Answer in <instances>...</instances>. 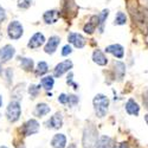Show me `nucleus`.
<instances>
[{"mask_svg":"<svg viewBox=\"0 0 148 148\" xmlns=\"http://www.w3.org/2000/svg\"><path fill=\"white\" fill-rule=\"evenodd\" d=\"M97 141H98L97 129L95 128L92 123H88L83 132V140H82L83 147L84 148H94V147H96Z\"/></svg>","mask_w":148,"mask_h":148,"instance_id":"nucleus-1","label":"nucleus"},{"mask_svg":"<svg viewBox=\"0 0 148 148\" xmlns=\"http://www.w3.org/2000/svg\"><path fill=\"white\" fill-rule=\"evenodd\" d=\"M94 108H95V113L98 117H104L107 114V110L109 107V100L108 97L102 95V94H98L95 96L94 98Z\"/></svg>","mask_w":148,"mask_h":148,"instance_id":"nucleus-2","label":"nucleus"},{"mask_svg":"<svg viewBox=\"0 0 148 148\" xmlns=\"http://www.w3.org/2000/svg\"><path fill=\"white\" fill-rule=\"evenodd\" d=\"M21 114V109H20V104L18 101H12L10 102L7 109H6V116L10 122H16L19 120Z\"/></svg>","mask_w":148,"mask_h":148,"instance_id":"nucleus-3","label":"nucleus"},{"mask_svg":"<svg viewBox=\"0 0 148 148\" xmlns=\"http://www.w3.org/2000/svg\"><path fill=\"white\" fill-rule=\"evenodd\" d=\"M7 33H8V37L11 39H19L20 37L23 36V26L17 20H13L10 23V25L7 27Z\"/></svg>","mask_w":148,"mask_h":148,"instance_id":"nucleus-4","label":"nucleus"},{"mask_svg":"<svg viewBox=\"0 0 148 148\" xmlns=\"http://www.w3.org/2000/svg\"><path fill=\"white\" fill-rule=\"evenodd\" d=\"M71 68H72V62L71 60L66 59L64 62H62V63H59V64L56 65V68L53 70V76L55 77H60L63 73L68 72Z\"/></svg>","mask_w":148,"mask_h":148,"instance_id":"nucleus-5","label":"nucleus"},{"mask_svg":"<svg viewBox=\"0 0 148 148\" xmlns=\"http://www.w3.org/2000/svg\"><path fill=\"white\" fill-rule=\"evenodd\" d=\"M14 53H16V50L13 46L5 45L4 47L0 49V62H1V63H6V62H8L14 56Z\"/></svg>","mask_w":148,"mask_h":148,"instance_id":"nucleus-6","label":"nucleus"},{"mask_svg":"<svg viewBox=\"0 0 148 148\" xmlns=\"http://www.w3.org/2000/svg\"><path fill=\"white\" fill-rule=\"evenodd\" d=\"M44 43H45V37H44V34L40 33V32H37V33H34V34L31 37V39H30L27 46H29L30 49H38V47H40Z\"/></svg>","mask_w":148,"mask_h":148,"instance_id":"nucleus-7","label":"nucleus"},{"mask_svg":"<svg viewBox=\"0 0 148 148\" xmlns=\"http://www.w3.org/2000/svg\"><path fill=\"white\" fill-rule=\"evenodd\" d=\"M59 43H60L59 37H56V36L50 37V39H49V42H47V44L45 45V49H44L45 52L49 53V55L55 53L56 50H57V47H58V45H59Z\"/></svg>","mask_w":148,"mask_h":148,"instance_id":"nucleus-8","label":"nucleus"},{"mask_svg":"<svg viewBox=\"0 0 148 148\" xmlns=\"http://www.w3.org/2000/svg\"><path fill=\"white\" fill-rule=\"evenodd\" d=\"M68 40H69V43L73 44V45H75L76 47H78V49H82L85 45L84 37L81 36L79 33H70L69 37H68Z\"/></svg>","mask_w":148,"mask_h":148,"instance_id":"nucleus-9","label":"nucleus"},{"mask_svg":"<svg viewBox=\"0 0 148 148\" xmlns=\"http://www.w3.org/2000/svg\"><path fill=\"white\" fill-rule=\"evenodd\" d=\"M39 130V123L37 122L36 120H30L25 123L24 126V132H25V135H33L36 133H38Z\"/></svg>","mask_w":148,"mask_h":148,"instance_id":"nucleus-10","label":"nucleus"},{"mask_svg":"<svg viewBox=\"0 0 148 148\" xmlns=\"http://www.w3.org/2000/svg\"><path fill=\"white\" fill-rule=\"evenodd\" d=\"M106 51L108 53H112L113 56H115L116 58H122L123 55H125V50L120 44H113L106 47Z\"/></svg>","mask_w":148,"mask_h":148,"instance_id":"nucleus-11","label":"nucleus"},{"mask_svg":"<svg viewBox=\"0 0 148 148\" xmlns=\"http://www.w3.org/2000/svg\"><path fill=\"white\" fill-rule=\"evenodd\" d=\"M65 145H66V138L63 134H56L51 141V146L53 148H65Z\"/></svg>","mask_w":148,"mask_h":148,"instance_id":"nucleus-12","label":"nucleus"},{"mask_svg":"<svg viewBox=\"0 0 148 148\" xmlns=\"http://www.w3.org/2000/svg\"><path fill=\"white\" fill-rule=\"evenodd\" d=\"M47 127L50 128H53V129H59L62 127V125H63V120H62V115L60 113H56L50 120H49L47 122Z\"/></svg>","mask_w":148,"mask_h":148,"instance_id":"nucleus-13","label":"nucleus"},{"mask_svg":"<svg viewBox=\"0 0 148 148\" xmlns=\"http://www.w3.org/2000/svg\"><path fill=\"white\" fill-rule=\"evenodd\" d=\"M92 60L95 62L97 65H101V66H104V65H107V63H108L107 57H106L104 53H103L102 51H100V50L94 51V53H92Z\"/></svg>","mask_w":148,"mask_h":148,"instance_id":"nucleus-14","label":"nucleus"},{"mask_svg":"<svg viewBox=\"0 0 148 148\" xmlns=\"http://www.w3.org/2000/svg\"><path fill=\"white\" fill-rule=\"evenodd\" d=\"M126 112L129 114V115H135L136 116L139 113H140V107L139 104L135 102L134 100H128V102L126 103Z\"/></svg>","mask_w":148,"mask_h":148,"instance_id":"nucleus-15","label":"nucleus"},{"mask_svg":"<svg viewBox=\"0 0 148 148\" xmlns=\"http://www.w3.org/2000/svg\"><path fill=\"white\" fill-rule=\"evenodd\" d=\"M43 18H44V21L46 24H53L58 19V12L55 11V10L47 11V12H45V13H44V17Z\"/></svg>","mask_w":148,"mask_h":148,"instance_id":"nucleus-16","label":"nucleus"},{"mask_svg":"<svg viewBox=\"0 0 148 148\" xmlns=\"http://www.w3.org/2000/svg\"><path fill=\"white\" fill-rule=\"evenodd\" d=\"M115 73H116V76H117V79L121 81L123 78V76H125V73H126V65L122 63V62H115Z\"/></svg>","mask_w":148,"mask_h":148,"instance_id":"nucleus-17","label":"nucleus"},{"mask_svg":"<svg viewBox=\"0 0 148 148\" xmlns=\"http://www.w3.org/2000/svg\"><path fill=\"white\" fill-rule=\"evenodd\" d=\"M96 148H112V139L107 136V135H103V136L98 139Z\"/></svg>","mask_w":148,"mask_h":148,"instance_id":"nucleus-18","label":"nucleus"},{"mask_svg":"<svg viewBox=\"0 0 148 148\" xmlns=\"http://www.w3.org/2000/svg\"><path fill=\"white\" fill-rule=\"evenodd\" d=\"M36 115L37 116H44L46 114L50 113V107H49L46 103H39L36 107Z\"/></svg>","mask_w":148,"mask_h":148,"instance_id":"nucleus-19","label":"nucleus"},{"mask_svg":"<svg viewBox=\"0 0 148 148\" xmlns=\"http://www.w3.org/2000/svg\"><path fill=\"white\" fill-rule=\"evenodd\" d=\"M40 84H42V87H43L45 90H51V89L53 88V84H55L53 77H51V76H46V77L42 78Z\"/></svg>","mask_w":148,"mask_h":148,"instance_id":"nucleus-20","label":"nucleus"},{"mask_svg":"<svg viewBox=\"0 0 148 148\" xmlns=\"http://www.w3.org/2000/svg\"><path fill=\"white\" fill-rule=\"evenodd\" d=\"M95 19H96V17H92L91 20L87 24V25L84 26V32H85V33L91 34V33L95 31V29H96V26H97V24H98V20H97V21H94Z\"/></svg>","mask_w":148,"mask_h":148,"instance_id":"nucleus-21","label":"nucleus"},{"mask_svg":"<svg viewBox=\"0 0 148 148\" xmlns=\"http://www.w3.org/2000/svg\"><path fill=\"white\" fill-rule=\"evenodd\" d=\"M47 70H49V66L45 62H39L36 69V73H37V76H43L44 73L47 72Z\"/></svg>","mask_w":148,"mask_h":148,"instance_id":"nucleus-22","label":"nucleus"},{"mask_svg":"<svg viewBox=\"0 0 148 148\" xmlns=\"http://www.w3.org/2000/svg\"><path fill=\"white\" fill-rule=\"evenodd\" d=\"M20 64L26 71H31L33 69V60L30 58H20Z\"/></svg>","mask_w":148,"mask_h":148,"instance_id":"nucleus-23","label":"nucleus"},{"mask_svg":"<svg viewBox=\"0 0 148 148\" xmlns=\"http://www.w3.org/2000/svg\"><path fill=\"white\" fill-rule=\"evenodd\" d=\"M126 21H127L126 14L123 13V12H117L116 17H115V24L116 25H123V24H126Z\"/></svg>","mask_w":148,"mask_h":148,"instance_id":"nucleus-24","label":"nucleus"},{"mask_svg":"<svg viewBox=\"0 0 148 148\" xmlns=\"http://www.w3.org/2000/svg\"><path fill=\"white\" fill-rule=\"evenodd\" d=\"M109 16V11L108 10H104L102 13H101V16L98 17V24H100V32H102L103 31V25H104V21H106V19H107V17Z\"/></svg>","mask_w":148,"mask_h":148,"instance_id":"nucleus-25","label":"nucleus"},{"mask_svg":"<svg viewBox=\"0 0 148 148\" xmlns=\"http://www.w3.org/2000/svg\"><path fill=\"white\" fill-rule=\"evenodd\" d=\"M68 103L69 106L73 107V106H76L78 103V97L75 96V95H68Z\"/></svg>","mask_w":148,"mask_h":148,"instance_id":"nucleus-26","label":"nucleus"},{"mask_svg":"<svg viewBox=\"0 0 148 148\" xmlns=\"http://www.w3.org/2000/svg\"><path fill=\"white\" fill-rule=\"evenodd\" d=\"M31 5V0H18V7L19 8H29Z\"/></svg>","mask_w":148,"mask_h":148,"instance_id":"nucleus-27","label":"nucleus"},{"mask_svg":"<svg viewBox=\"0 0 148 148\" xmlns=\"http://www.w3.org/2000/svg\"><path fill=\"white\" fill-rule=\"evenodd\" d=\"M39 88H40V85H39V87H37V85H31L30 89H29L30 95L32 97H36L37 95H38V92H39Z\"/></svg>","mask_w":148,"mask_h":148,"instance_id":"nucleus-28","label":"nucleus"},{"mask_svg":"<svg viewBox=\"0 0 148 148\" xmlns=\"http://www.w3.org/2000/svg\"><path fill=\"white\" fill-rule=\"evenodd\" d=\"M58 102L62 103V104H66V103H68V95L60 94L59 97H58Z\"/></svg>","mask_w":148,"mask_h":148,"instance_id":"nucleus-29","label":"nucleus"},{"mask_svg":"<svg viewBox=\"0 0 148 148\" xmlns=\"http://www.w3.org/2000/svg\"><path fill=\"white\" fill-rule=\"evenodd\" d=\"M71 52H72L71 46H70V45H65V46L63 47V51H62V55H63V56H68V55H70Z\"/></svg>","mask_w":148,"mask_h":148,"instance_id":"nucleus-30","label":"nucleus"},{"mask_svg":"<svg viewBox=\"0 0 148 148\" xmlns=\"http://www.w3.org/2000/svg\"><path fill=\"white\" fill-rule=\"evenodd\" d=\"M5 18H6V13H5V10L0 6V23L1 21H4L5 20Z\"/></svg>","mask_w":148,"mask_h":148,"instance_id":"nucleus-31","label":"nucleus"},{"mask_svg":"<svg viewBox=\"0 0 148 148\" xmlns=\"http://www.w3.org/2000/svg\"><path fill=\"white\" fill-rule=\"evenodd\" d=\"M143 104H145L146 109L148 110V96H145V97H143Z\"/></svg>","mask_w":148,"mask_h":148,"instance_id":"nucleus-32","label":"nucleus"},{"mask_svg":"<svg viewBox=\"0 0 148 148\" xmlns=\"http://www.w3.org/2000/svg\"><path fill=\"white\" fill-rule=\"evenodd\" d=\"M115 148H128V145L126 143V142H122V143H120L117 147H115Z\"/></svg>","mask_w":148,"mask_h":148,"instance_id":"nucleus-33","label":"nucleus"},{"mask_svg":"<svg viewBox=\"0 0 148 148\" xmlns=\"http://www.w3.org/2000/svg\"><path fill=\"white\" fill-rule=\"evenodd\" d=\"M68 148H76V145H73V143H71V145H69V147Z\"/></svg>","mask_w":148,"mask_h":148,"instance_id":"nucleus-34","label":"nucleus"},{"mask_svg":"<svg viewBox=\"0 0 148 148\" xmlns=\"http://www.w3.org/2000/svg\"><path fill=\"white\" fill-rule=\"evenodd\" d=\"M145 121H146V123L148 125V114H147V115H145Z\"/></svg>","mask_w":148,"mask_h":148,"instance_id":"nucleus-35","label":"nucleus"},{"mask_svg":"<svg viewBox=\"0 0 148 148\" xmlns=\"http://www.w3.org/2000/svg\"><path fill=\"white\" fill-rule=\"evenodd\" d=\"M1 104H3V98H1V96H0V107H1Z\"/></svg>","mask_w":148,"mask_h":148,"instance_id":"nucleus-36","label":"nucleus"},{"mask_svg":"<svg viewBox=\"0 0 148 148\" xmlns=\"http://www.w3.org/2000/svg\"><path fill=\"white\" fill-rule=\"evenodd\" d=\"M1 71H3V69H1V65H0V73H1Z\"/></svg>","mask_w":148,"mask_h":148,"instance_id":"nucleus-37","label":"nucleus"},{"mask_svg":"<svg viewBox=\"0 0 148 148\" xmlns=\"http://www.w3.org/2000/svg\"><path fill=\"white\" fill-rule=\"evenodd\" d=\"M0 148H7L6 146H1V147H0Z\"/></svg>","mask_w":148,"mask_h":148,"instance_id":"nucleus-38","label":"nucleus"},{"mask_svg":"<svg viewBox=\"0 0 148 148\" xmlns=\"http://www.w3.org/2000/svg\"><path fill=\"white\" fill-rule=\"evenodd\" d=\"M0 39H1V31H0Z\"/></svg>","mask_w":148,"mask_h":148,"instance_id":"nucleus-39","label":"nucleus"}]
</instances>
